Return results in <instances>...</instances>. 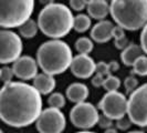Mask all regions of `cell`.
<instances>
[{
  "instance_id": "e0dca14e",
  "label": "cell",
  "mask_w": 147,
  "mask_h": 133,
  "mask_svg": "<svg viewBox=\"0 0 147 133\" xmlns=\"http://www.w3.org/2000/svg\"><path fill=\"white\" fill-rule=\"evenodd\" d=\"M143 54H145V53L143 52V49H142V47L140 44L129 43L125 49L122 50L121 59H122V62L125 66H132L134 64V62Z\"/></svg>"
},
{
  "instance_id": "ba28073f",
  "label": "cell",
  "mask_w": 147,
  "mask_h": 133,
  "mask_svg": "<svg viewBox=\"0 0 147 133\" xmlns=\"http://www.w3.org/2000/svg\"><path fill=\"white\" fill-rule=\"evenodd\" d=\"M100 113L94 104L90 102L75 103L70 111V120L75 128L81 130H90L97 124Z\"/></svg>"
},
{
  "instance_id": "44dd1931",
  "label": "cell",
  "mask_w": 147,
  "mask_h": 133,
  "mask_svg": "<svg viewBox=\"0 0 147 133\" xmlns=\"http://www.w3.org/2000/svg\"><path fill=\"white\" fill-rule=\"evenodd\" d=\"M66 99L61 92H52L50 96L48 98V104L50 108H54V109H59L61 110L62 108L65 107Z\"/></svg>"
},
{
  "instance_id": "83f0119b",
  "label": "cell",
  "mask_w": 147,
  "mask_h": 133,
  "mask_svg": "<svg viewBox=\"0 0 147 133\" xmlns=\"http://www.w3.org/2000/svg\"><path fill=\"white\" fill-rule=\"evenodd\" d=\"M70 7L74 11H82L88 7L85 0H70Z\"/></svg>"
},
{
  "instance_id": "8d00e7d4",
  "label": "cell",
  "mask_w": 147,
  "mask_h": 133,
  "mask_svg": "<svg viewBox=\"0 0 147 133\" xmlns=\"http://www.w3.org/2000/svg\"><path fill=\"white\" fill-rule=\"evenodd\" d=\"M127 133H145V132L140 131V130H133V131H129V132H127Z\"/></svg>"
},
{
  "instance_id": "8fae6325",
  "label": "cell",
  "mask_w": 147,
  "mask_h": 133,
  "mask_svg": "<svg viewBox=\"0 0 147 133\" xmlns=\"http://www.w3.org/2000/svg\"><path fill=\"white\" fill-rule=\"evenodd\" d=\"M70 70L79 79H88L96 71V62L90 54H78L73 57Z\"/></svg>"
},
{
  "instance_id": "5b68a950",
  "label": "cell",
  "mask_w": 147,
  "mask_h": 133,
  "mask_svg": "<svg viewBox=\"0 0 147 133\" xmlns=\"http://www.w3.org/2000/svg\"><path fill=\"white\" fill-rule=\"evenodd\" d=\"M36 0H0V27L18 28L31 18Z\"/></svg>"
},
{
  "instance_id": "4dcf8cb0",
  "label": "cell",
  "mask_w": 147,
  "mask_h": 133,
  "mask_svg": "<svg viewBox=\"0 0 147 133\" xmlns=\"http://www.w3.org/2000/svg\"><path fill=\"white\" fill-rule=\"evenodd\" d=\"M93 78H92V84L96 87V88H100V87H103V82L105 80V75L103 74H100V73H94L92 75Z\"/></svg>"
},
{
  "instance_id": "9a60e30c",
  "label": "cell",
  "mask_w": 147,
  "mask_h": 133,
  "mask_svg": "<svg viewBox=\"0 0 147 133\" xmlns=\"http://www.w3.org/2000/svg\"><path fill=\"white\" fill-rule=\"evenodd\" d=\"M90 94V90L88 86L81 82H73L71 83L65 91V96L73 103H80L86 101Z\"/></svg>"
},
{
  "instance_id": "e575fe53",
  "label": "cell",
  "mask_w": 147,
  "mask_h": 133,
  "mask_svg": "<svg viewBox=\"0 0 147 133\" xmlns=\"http://www.w3.org/2000/svg\"><path fill=\"white\" fill-rule=\"evenodd\" d=\"M104 133H118L117 129H114V128H110V129H106Z\"/></svg>"
},
{
  "instance_id": "7a4b0ae2",
  "label": "cell",
  "mask_w": 147,
  "mask_h": 133,
  "mask_svg": "<svg viewBox=\"0 0 147 133\" xmlns=\"http://www.w3.org/2000/svg\"><path fill=\"white\" fill-rule=\"evenodd\" d=\"M74 16L66 5L54 2L43 9L38 15L39 30L51 39H61L73 29Z\"/></svg>"
},
{
  "instance_id": "f35d334b",
  "label": "cell",
  "mask_w": 147,
  "mask_h": 133,
  "mask_svg": "<svg viewBox=\"0 0 147 133\" xmlns=\"http://www.w3.org/2000/svg\"><path fill=\"white\" fill-rule=\"evenodd\" d=\"M0 71H1V68H0Z\"/></svg>"
},
{
  "instance_id": "d6986e66",
  "label": "cell",
  "mask_w": 147,
  "mask_h": 133,
  "mask_svg": "<svg viewBox=\"0 0 147 133\" xmlns=\"http://www.w3.org/2000/svg\"><path fill=\"white\" fill-rule=\"evenodd\" d=\"M91 17L85 14H79L74 17L73 20V29L80 33H83L85 31H88L91 28Z\"/></svg>"
},
{
  "instance_id": "ac0fdd59",
  "label": "cell",
  "mask_w": 147,
  "mask_h": 133,
  "mask_svg": "<svg viewBox=\"0 0 147 133\" xmlns=\"http://www.w3.org/2000/svg\"><path fill=\"white\" fill-rule=\"evenodd\" d=\"M19 30V36L24 39H32L37 36L38 31H39V26L38 22L33 19H28L27 21H24L21 26L18 27Z\"/></svg>"
},
{
  "instance_id": "277c9868",
  "label": "cell",
  "mask_w": 147,
  "mask_h": 133,
  "mask_svg": "<svg viewBox=\"0 0 147 133\" xmlns=\"http://www.w3.org/2000/svg\"><path fill=\"white\" fill-rule=\"evenodd\" d=\"M110 15L124 30L143 29L147 24V0H112Z\"/></svg>"
},
{
  "instance_id": "d590c367",
  "label": "cell",
  "mask_w": 147,
  "mask_h": 133,
  "mask_svg": "<svg viewBox=\"0 0 147 133\" xmlns=\"http://www.w3.org/2000/svg\"><path fill=\"white\" fill-rule=\"evenodd\" d=\"M75 133H96V132L90 131V130H82V131H80V132H75Z\"/></svg>"
},
{
  "instance_id": "cb8c5ba5",
  "label": "cell",
  "mask_w": 147,
  "mask_h": 133,
  "mask_svg": "<svg viewBox=\"0 0 147 133\" xmlns=\"http://www.w3.org/2000/svg\"><path fill=\"white\" fill-rule=\"evenodd\" d=\"M124 87H125V91L131 94L132 92H134L136 89L140 87V82H138V79L135 77V75H128L124 80Z\"/></svg>"
},
{
  "instance_id": "484cf974",
  "label": "cell",
  "mask_w": 147,
  "mask_h": 133,
  "mask_svg": "<svg viewBox=\"0 0 147 133\" xmlns=\"http://www.w3.org/2000/svg\"><path fill=\"white\" fill-rule=\"evenodd\" d=\"M132 121L128 119V117L126 118V117H123V118L118 119L116 120V129L117 130H121V131H127V130H129L131 129V126H132Z\"/></svg>"
},
{
  "instance_id": "9c48e42d",
  "label": "cell",
  "mask_w": 147,
  "mask_h": 133,
  "mask_svg": "<svg viewBox=\"0 0 147 133\" xmlns=\"http://www.w3.org/2000/svg\"><path fill=\"white\" fill-rule=\"evenodd\" d=\"M98 109L112 120H118L126 115L127 98L119 91L106 92L98 102Z\"/></svg>"
},
{
  "instance_id": "d6a6232c",
  "label": "cell",
  "mask_w": 147,
  "mask_h": 133,
  "mask_svg": "<svg viewBox=\"0 0 147 133\" xmlns=\"http://www.w3.org/2000/svg\"><path fill=\"white\" fill-rule=\"evenodd\" d=\"M109 66H110V71L111 73H112V72L117 71L118 68H119V64H118V62H116V61H112V62L109 63Z\"/></svg>"
},
{
  "instance_id": "7402d4cb",
  "label": "cell",
  "mask_w": 147,
  "mask_h": 133,
  "mask_svg": "<svg viewBox=\"0 0 147 133\" xmlns=\"http://www.w3.org/2000/svg\"><path fill=\"white\" fill-rule=\"evenodd\" d=\"M133 73L140 77H146L147 75V56L143 54L138 59L134 62L132 66Z\"/></svg>"
},
{
  "instance_id": "836d02e7",
  "label": "cell",
  "mask_w": 147,
  "mask_h": 133,
  "mask_svg": "<svg viewBox=\"0 0 147 133\" xmlns=\"http://www.w3.org/2000/svg\"><path fill=\"white\" fill-rule=\"evenodd\" d=\"M40 1V3L45 7V6H49V5H51V3H54L55 2V0H39Z\"/></svg>"
},
{
  "instance_id": "f1b7e54d",
  "label": "cell",
  "mask_w": 147,
  "mask_h": 133,
  "mask_svg": "<svg viewBox=\"0 0 147 133\" xmlns=\"http://www.w3.org/2000/svg\"><path fill=\"white\" fill-rule=\"evenodd\" d=\"M96 73H100V74H103L105 77L110 75L111 71H110V66H109V63L106 62H98L96 63Z\"/></svg>"
},
{
  "instance_id": "6da1fadb",
  "label": "cell",
  "mask_w": 147,
  "mask_h": 133,
  "mask_svg": "<svg viewBox=\"0 0 147 133\" xmlns=\"http://www.w3.org/2000/svg\"><path fill=\"white\" fill-rule=\"evenodd\" d=\"M43 101L36 88L23 81L5 83L0 89V120L12 128L36 123Z\"/></svg>"
},
{
  "instance_id": "f546056e",
  "label": "cell",
  "mask_w": 147,
  "mask_h": 133,
  "mask_svg": "<svg viewBox=\"0 0 147 133\" xmlns=\"http://www.w3.org/2000/svg\"><path fill=\"white\" fill-rule=\"evenodd\" d=\"M140 45L142 47V49H143V52L147 56V24L142 29Z\"/></svg>"
},
{
  "instance_id": "d4e9b609",
  "label": "cell",
  "mask_w": 147,
  "mask_h": 133,
  "mask_svg": "<svg viewBox=\"0 0 147 133\" xmlns=\"http://www.w3.org/2000/svg\"><path fill=\"white\" fill-rule=\"evenodd\" d=\"M13 77H15V73H13V70H12L11 66H3V68H1V71H0V80L3 82V84L13 81V80H12Z\"/></svg>"
},
{
  "instance_id": "4fadbf2b",
  "label": "cell",
  "mask_w": 147,
  "mask_h": 133,
  "mask_svg": "<svg viewBox=\"0 0 147 133\" xmlns=\"http://www.w3.org/2000/svg\"><path fill=\"white\" fill-rule=\"evenodd\" d=\"M114 24L110 20H100L91 28V39L97 43H106L113 38Z\"/></svg>"
},
{
  "instance_id": "1f68e13d",
  "label": "cell",
  "mask_w": 147,
  "mask_h": 133,
  "mask_svg": "<svg viewBox=\"0 0 147 133\" xmlns=\"http://www.w3.org/2000/svg\"><path fill=\"white\" fill-rule=\"evenodd\" d=\"M114 43H115V47L119 49V50H123V49H125L126 47L129 44L128 42V39L126 36L124 37H121V38H117V39H114Z\"/></svg>"
},
{
  "instance_id": "52a82bcc",
  "label": "cell",
  "mask_w": 147,
  "mask_h": 133,
  "mask_svg": "<svg viewBox=\"0 0 147 133\" xmlns=\"http://www.w3.org/2000/svg\"><path fill=\"white\" fill-rule=\"evenodd\" d=\"M21 37L10 29H0V63H13L22 53Z\"/></svg>"
},
{
  "instance_id": "3957f363",
  "label": "cell",
  "mask_w": 147,
  "mask_h": 133,
  "mask_svg": "<svg viewBox=\"0 0 147 133\" xmlns=\"http://www.w3.org/2000/svg\"><path fill=\"white\" fill-rule=\"evenodd\" d=\"M73 53L70 45L60 39L45 41L38 48L37 62L44 73L57 75L70 69Z\"/></svg>"
},
{
  "instance_id": "30bf717a",
  "label": "cell",
  "mask_w": 147,
  "mask_h": 133,
  "mask_svg": "<svg viewBox=\"0 0 147 133\" xmlns=\"http://www.w3.org/2000/svg\"><path fill=\"white\" fill-rule=\"evenodd\" d=\"M66 126L64 113L59 109L47 108L42 110L36 121L39 133H62Z\"/></svg>"
},
{
  "instance_id": "74e56055",
  "label": "cell",
  "mask_w": 147,
  "mask_h": 133,
  "mask_svg": "<svg viewBox=\"0 0 147 133\" xmlns=\"http://www.w3.org/2000/svg\"><path fill=\"white\" fill-rule=\"evenodd\" d=\"M0 133H3V131H2V129H0Z\"/></svg>"
},
{
  "instance_id": "7c38bea8",
  "label": "cell",
  "mask_w": 147,
  "mask_h": 133,
  "mask_svg": "<svg viewBox=\"0 0 147 133\" xmlns=\"http://www.w3.org/2000/svg\"><path fill=\"white\" fill-rule=\"evenodd\" d=\"M12 70L15 77L22 81L33 80L38 74V62L30 56H20L12 63Z\"/></svg>"
},
{
  "instance_id": "603a6c76",
  "label": "cell",
  "mask_w": 147,
  "mask_h": 133,
  "mask_svg": "<svg viewBox=\"0 0 147 133\" xmlns=\"http://www.w3.org/2000/svg\"><path fill=\"white\" fill-rule=\"evenodd\" d=\"M121 87V80L119 78L115 75H107L103 82V88L106 90V92H112V91H118Z\"/></svg>"
},
{
  "instance_id": "4316f807",
  "label": "cell",
  "mask_w": 147,
  "mask_h": 133,
  "mask_svg": "<svg viewBox=\"0 0 147 133\" xmlns=\"http://www.w3.org/2000/svg\"><path fill=\"white\" fill-rule=\"evenodd\" d=\"M97 124L101 129H110V128H113L114 123H113V120L109 117H106L105 114H101L98 117V121H97Z\"/></svg>"
},
{
  "instance_id": "5bb4252c",
  "label": "cell",
  "mask_w": 147,
  "mask_h": 133,
  "mask_svg": "<svg viewBox=\"0 0 147 133\" xmlns=\"http://www.w3.org/2000/svg\"><path fill=\"white\" fill-rule=\"evenodd\" d=\"M57 81L54 79V75L48 73H38L33 79V87L41 96H48L53 92L55 89Z\"/></svg>"
},
{
  "instance_id": "8992f818",
  "label": "cell",
  "mask_w": 147,
  "mask_h": 133,
  "mask_svg": "<svg viewBox=\"0 0 147 133\" xmlns=\"http://www.w3.org/2000/svg\"><path fill=\"white\" fill-rule=\"evenodd\" d=\"M126 114L133 124L140 128L147 126V83L140 86L129 94Z\"/></svg>"
},
{
  "instance_id": "ffe728a7",
  "label": "cell",
  "mask_w": 147,
  "mask_h": 133,
  "mask_svg": "<svg viewBox=\"0 0 147 133\" xmlns=\"http://www.w3.org/2000/svg\"><path fill=\"white\" fill-rule=\"evenodd\" d=\"M94 48L93 40L88 37L79 38L75 42V49L80 54H90Z\"/></svg>"
},
{
  "instance_id": "2e32d148",
  "label": "cell",
  "mask_w": 147,
  "mask_h": 133,
  "mask_svg": "<svg viewBox=\"0 0 147 133\" xmlns=\"http://www.w3.org/2000/svg\"><path fill=\"white\" fill-rule=\"evenodd\" d=\"M88 14L91 18L96 20H104L110 15V3L106 0H92L88 5Z\"/></svg>"
}]
</instances>
